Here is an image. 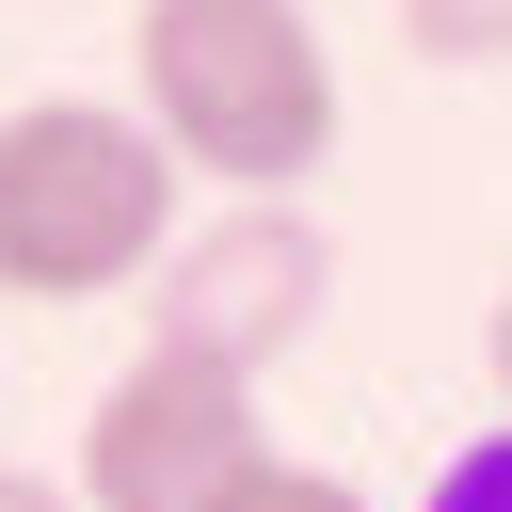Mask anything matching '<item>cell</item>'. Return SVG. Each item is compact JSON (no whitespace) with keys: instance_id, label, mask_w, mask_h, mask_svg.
Wrapping results in <instances>:
<instances>
[{"instance_id":"1","label":"cell","mask_w":512,"mask_h":512,"mask_svg":"<svg viewBox=\"0 0 512 512\" xmlns=\"http://www.w3.org/2000/svg\"><path fill=\"white\" fill-rule=\"evenodd\" d=\"M128 112L224 208H304V176L336 160V48L304 0H144L128 16Z\"/></svg>"},{"instance_id":"2","label":"cell","mask_w":512,"mask_h":512,"mask_svg":"<svg viewBox=\"0 0 512 512\" xmlns=\"http://www.w3.org/2000/svg\"><path fill=\"white\" fill-rule=\"evenodd\" d=\"M192 240V176L112 96H16L0 112V304H112Z\"/></svg>"},{"instance_id":"3","label":"cell","mask_w":512,"mask_h":512,"mask_svg":"<svg viewBox=\"0 0 512 512\" xmlns=\"http://www.w3.org/2000/svg\"><path fill=\"white\" fill-rule=\"evenodd\" d=\"M256 464H272L256 384L144 336V352L80 400V480H64V496H80V512H224Z\"/></svg>"},{"instance_id":"4","label":"cell","mask_w":512,"mask_h":512,"mask_svg":"<svg viewBox=\"0 0 512 512\" xmlns=\"http://www.w3.org/2000/svg\"><path fill=\"white\" fill-rule=\"evenodd\" d=\"M320 304H336L320 208H192V240L144 272V336H160V352H208V368H240V384H256Z\"/></svg>"},{"instance_id":"5","label":"cell","mask_w":512,"mask_h":512,"mask_svg":"<svg viewBox=\"0 0 512 512\" xmlns=\"http://www.w3.org/2000/svg\"><path fill=\"white\" fill-rule=\"evenodd\" d=\"M416 64H512V0H400Z\"/></svg>"},{"instance_id":"6","label":"cell","mask_w":512,"mask_h":512,"mask_svg":"<svg viewBox=\"0 0 512 512\" xmlns=\"http://www.w3.org/2000/svg\"><path fill=\"white\" fill-rule=\"evenodd\" d=\"M224 512H368V496H352L336 464H288V448H272V464H256V480H240Z\"/></svg>"},{"instance_id":"7","label":"cell","mask_w":512,"mask_h":512,"mask_svg":"<svg viewBox=\"0 0 512 512\" xmlns=\"http://www.w3.org/2000/svg\"><path fill=\"white\" fill-rule=\"evenodd\" d=\"M416 512H512V432H480V448H448Z\"/></svg>"},{"instance_id":"8","label":"cell","mask_w":512,"mask_h":512,"mask_svg":"<svg viewBox=\"0 0 512 512\" xmlns=\"http://www.w3.org/2000/svg\"><path fill=\"white\" fill-rule=\"evenodd\" d=\"M480 384H496V432H512V304L480 320Z\"/></svg>"},{"instance_id":"9","label":"cell","mask_w":512,"mask_h":512,"mask_svg":"<svg viewBox=\"0 0 512 512\" xmlns=\"http://www.w3.org/2000/svg\"><path fill=\"white\" fill-rule=\"evenodd\" d=\"M0 512H80L64 480H32V464H0Z\"/></svg>"}]
</instances>
